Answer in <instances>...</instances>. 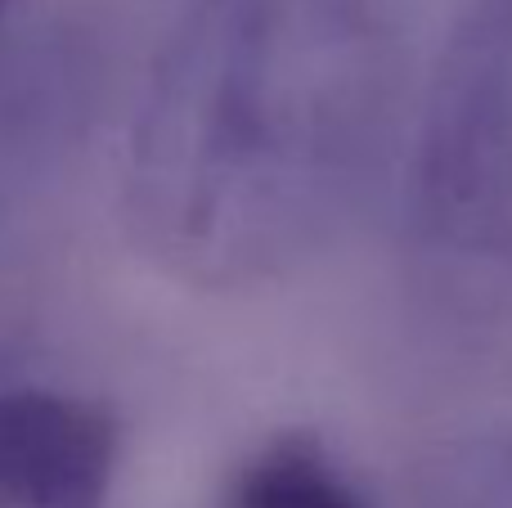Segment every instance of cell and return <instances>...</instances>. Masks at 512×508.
Wrapping results in <instances>:
<instances>
[{
	"label": "cell",
	"mask_w": 512,
	"mask_h": 508,
	"mask_svg": "<svg viewBox=\"0 0 512 508\" xmlns=\"http://www.w3.org/2000/svg\"><path fill=\"white\" fill-rule=\"evenodd\" d=\"M9 9H14V0H0V27H5V18H9Z\"/></svg>",
	"instance_id": "7"
},
{
	"label": "cell",
	"mask_w": 512,
	"mask_h": 508,
	"mask_svg": "<svg viewBox=\"0 0 512 508\" xmlns=\"http://www.w3.org/2000/svg\"><path fill=\"white\" fill-rule=\"evenodd\" d=\"M414 508H512V428L436 446L414 477Z\"/></svg>",
	"instance_id": "6"
},
{
	"label": "cell",
	"mask_w": 512,
	"mask_h": 508,
	"mask_svg": "<svg viewBox=\"0 0 512 508\" xmlns=\"http://www.w3.org/2000/svg\"><path fill=\"white\" fill-rule=\"evenodd\" d=\"M414 248L459 279H512V0H468L436 59L405 171Z\"/></svg>",
	"instance_id": "2"
},
{
	"label": "cell",
	"mask_w": 512,
	"mask_h": 508,
	"mask_svg": "<svg viewBox=\"0 0 512 508\" xmlns=\"http://www.w3.org/2000/svg\"><path fill=\"white\" fill-rule=\"evenodd\" d=\"M95 117V54L72 32L0 45V212L68 171Z\"/></svg>",
	"instance_id": "4"
},
{
	"label": "cell",
	"mask_w": 512,
	"mask_h": 508,
	"mask_svg": "<svg viewBox=\"0 0 512 508\" xmlns=\"http://www.w3.org/2000/svg\"><path fill=\"white\" fill-rule=\"evenodd\" d=\"M216 508H373L315 432H274L234 464Z\"/></svg>",
	"instance_id": "5"
},
{
	"label": "cell",
	"mask_w": 512,
	"mask_h": 508,
	"mask_svg": "<svg viewBox=\"0 0 512 508\" xmlns=\"http://www.w3.org/2000/svg\"><path fill=\"white\" fill-rule=\"evenodd\" d=\"M122 428L90 396L0 383V508H108Z\"/></svg>",
	"instance_id": "3"
},
{
	"label": "cell",
	"mask_w": 512,
	"mask_h": 508,
	"mask_svg": "<svg viewBox=\"0 0 512 508\" xmlns=\"http://www.w3.org/2000/svg\"><path fill=\"white\" fill-rule=\"evenodd\" d=\"M400 104L382 0H189L135 95L122 221L194 293H261L333 248Z\"/></svg>",
	"instance_id": "1"
}]
</instances>
